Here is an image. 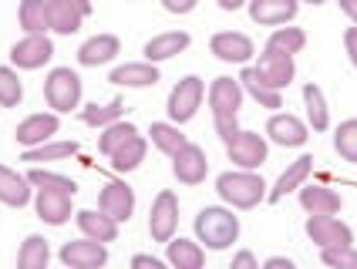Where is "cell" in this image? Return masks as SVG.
<instances>
[{
	"label": "cell",
	"mask_w": 357,
	"mask_h": 269,
	"mask_svg": "<svg viewBox=\"0 0 357 269\" xmlns=\"http://www.w3.org/2000/svg\"><path fill=\"white\" fill-rule=\"evenodd\" d=\"M196 236L199 243H206V249H226L239 239V219L229 209L219 206H206L196 215Z\"/></svg>",
	"instance_id": "obj_1"
},
{
	"label": "cell",
	"mask_w": 357,
	"mask_h": 269,
	"mask_svg": "<svg viewBox=\"0 0 357 269\" xmlns=\"http://www.w3.org/2000/svg\"><path fill=\"white\" fill-rule=\"evenodd\" d=\"M216 192L222 195V202H229L233 209H253L266 199V185L257 172L239 169V172H222L216 178Z\"/></svg>",
	"instance_id": "obj_2"
},
{
	"label": "cell",
	"mask_w": 357,
	"mask_h": 269,
	"mask_svg": "<svg viewBox=\"0 0 357 269\" xmlns=\"http://www.w3.org/2000/svg\"><path fill=\"white\" fill-rule=\"evenodd\" d=\"M44 98L54 112H71L81 101V77L71 68H54L44 81Z\"/></svg>",
	"instance_id": "obj_3"
},
{
	"label": "cell",
	"mask_w": 357,
	"mask_h": 269,
	"mask_svg": "<svg viewBox=\"0 0 357 269\" xmlns=\"http://www.w3.org/2000/svg\"><path fill=\"white\" fill-rule=\"evenodd\" d=\"M226 152H229V162L239 165V169H259L266 162V138L257 132H243L239 128L229 141H226Z\"/></svg>",
	"instance_id": "obj_4"
},
{
	"label": "cell",
	"mask_w": 357,
	"mask_h": 269,
	"mask_svg": "<svg viewBox=\"0 0 357 269\" xmlns=\"http://www.w3.org/2000/svg\"><path fill=\"white\" fill-rule=\"evenodd\" d=\"M199 105H202V77L189 75L182 77L176 88H172V95H169V118L182 125V121H189V118L199 112Z\"/></svg>",
	"instance_id": "obj_5"
},
{
	"label": "cell",
	"mask_w": 357,
	"mask_h": 269,
	"mask_svg": "<svg viewBox=\"0 0 357 269\" xmlns=\"http://www.w3.org/2000/svg\"><path fill=\"white\" fill-rule=\"evenodd\" d=\"M176 226H178V202L176 195L169 192H159L155 202H152V212H149V236L155 243H169L176 236Z\"/></svg>",
	"instance_id": "obj_6"
},
{
	"label": "cell",
	"mask_w": 357,
	"mask_h": 269,
	"mask_svg": "<svg viewBox=\"0 0 357 269\" xmlns=\"http://www.w3.org/2000/svg\"><path fill=\"white\" fill-rule=\"evenodd\" d=\"M51 58H54V44H51L47 34H27V38H20L17 44L10 47V61H14V68H24V71L44 68Z\"/></svg>",
	"instance_id": "obj_7"
},
{
	"label": "cell",
	"mask_w": 357,
	"mask_h": 269,
	"mask_svg": "<svg viewBox=\"0 0 357 269\" xmlns=\"http://www.w3.org/2000/svg\"><path fill=\"white\" fill-rule=\"evenodd\" d=\"M61 263L71 269H98L108 263V249H105V243L98 239H75V243H64L61 246Z\"/></svg>",
	"instance_id": "obj_8"
},
{
	"label": "cell",
	"mask_w": 357,
	"mask_h": 269,
	"mask_svg": "<svg viewBox=\"0 0 357 269\" xmlns=\"http://www.w3.org/2000/svg\"><path fill=\"white\" fill-rule=\"evenodd\" d=\"M206 172H209V158H206V152H202L199 145H192V141H185V145L172 155V175H176L182 185H199V182L206 178Z\"/></svg>",
	"instance_id": "obj_9"
},
{
	"label": "cell",
	"mask_w": 357,
	"mask_h": 269,
	"mask_svg": "<svg viewBox=\"0 0 357 269\" xmlns=\"http://www.w3.org/2000/svg\"><path fill=\"white\" fill-rule=\"evenodd\" d=\"M239 105H243V84L233 81V77H216L213 88H209V108H213V118H236Z\"/></svg>",
	"instance_id": "obj_10"
},
{
	"label": "cell",
	"mask_w": 357,
	"mask_h": 269,
	"mask_svg": "<svg viewBox=\"0 0 357 269\" xmlns=\"http://www.w3.org/2000/svg\"><path fill=\"white\" fill-rule=\"evenodd\" d=\"M307 236L310 243H317L320 249L324 246H344V243H354V232L351 226H344L334 215H310L307 219Z\"/></svg>",
	"instance_id": "obj_11"
},
{
	"label": "cell",
	"mask_w": 357,
	"mask_h": 269,
	"mask_svg": "<svg viewBox=\"0 0 357 269\" xmlns=\"http://www.w3.org/2000/svg\"><path fill=\"white\" fill-rule=\"evenodd\" d=\"M98 209L105 215H112L115 222H128L132 212H135V192L125 182H108L98 195Z\"/></svg>",
	"instance_id": "obj_12"
},
{
	"label": "cell",
	"mask_w": 357,
	"mask_h": 269,
	"mask_svg": "<svg viewBox=\"0 0 357 269\" xmlns=\"http://www.w3.org/2000/svg\"><path fill=\"white\" fill-rule=\"evenodd\" d=\"M209 51H213L219 61H226V64H246V61L257 54V51H253V40L246 38V34H239V31H222V34H216V38L209 40Z\"/></svg>",
	"instance_id": "obj_13"
},
{
	"label": "cell",
	"mask_w": 357,
	"mask_h": 269,
	"mask_svg": "<svg viewBox=\"0 0 357 269\" xmlns=\"http://www.w3.org/2000/svg\"><path fill=\"white\" fill-rule=\"evenodd\" d=\"M71 199H75V195L58 192V189H38L34 209H38V215L47 226H64V222L71 219Z\"/></svg>",
	"instance_id": "obj_14"
},
{
	"label": "cell",
	"mask_w": 357,
	"mask_h": 269,
	"mask_svg": "<svg viewBox=\"0 0 357 269\" xmlns=\"http://www.w3.org/2000/svg\"><path fill=\"white\" fill-rule=\"evenodd\" d=\"M297 0H250V17L266 27H280L297 17Z\"/></svg>",
	"instance_id": "obj_15"
},
{
	"label": "cell",
	"mask_w": 357,
	"mask_h": 269,
	"mask_svg": "<svg viewBox=\"0 0 357 269\" xmlns=\"http://www.w3.org/2000/svg\"><path fill=\"white\" fill-rule=\"evenodd\" d=\"M266 134H270V141H277L283 148H297L307 141V125L297 115H273L266 121Z\"/></svg>",
	"instance_id": "obj_16"
},
{
	"label": "cell",
	"mask_w": 357,
	"mask_h": 269,
	"mask_svg": "<svg viewBox=\"0 0 357 269\" xmlns=\"http://www.w3.org/2000/svg\"><path fill=\"white\" fill-rule=\"evenodd\" d=\"M257 68H259V75L266 77L273 88H280V91L294 81V71H297V68H294V54H280V51H270V47L259 54Z\"/></svg>",
	"instance_id": "obj_17"
},
{
	"label": "cell",
	"mask_w": 357,
	"mask_h": 269,
	"mask_svg": "<svg viewBox=\"0 0 357 269\" xmlns=\"http://www.w3.org/2000/svg\"><path fill=\"white\" fill-rule=\"evenodd\" d=\"M58 128H61L58 115H31L17 125L14 138H17V145H24V148H34V145H40V141H47Z\"/></svg>",
	"instance_id": "obj_18"
},
{
	"label": "cell",
	"mask_w": 357,
	"mask_h": 269,
	"mask_svg": "<svg viewBox=\"0 0 357 269\" xmlns=\"http://www.w3.org/2000/svg\"><path fill=\"white\" fill-rule=\"evenodd\" d=\"M88 17L75 0H47V24L54 34H75L81 20Z\"/></svg>",
	"instance_id": "obj_19"
},
{
	"label": "cell",
	"mask_w": 357,
	"mask_h": 269,
	"mask_svg": "<svg viewBox=\"0 0 357 269\" xmlns=\"http://www.w3.org/2000/svg\"><path fill=\"white\" fill-rule=\"evenodd\" d=\"M121 51V40L115 34H95L91 40H84L78 47V61L84 68H98V64H108Z\"/></svg>",
	"instance_id": "obj_20"
},
{
	"label": "cell",
	"mask_w": 357,
	"mask_h": 269,
	"mask_svg": "<svg viewBox=\"0 0 357 269\" xmlns=\"http://www.w3.org/2000/svg\"><path fill=\"white\" fill-rule=\"evenodd\" d=\"M239 84H243V91H250V95L257 98L263 108H283V95H280V88H273L266 77L259 75V68H243Z\"/></svg>",
	"instance_id": "obj_21"
},
{
	"label": "cell",
	"mask_w": 357,
	"mask_h": 269,
	"mask_svg": "<svg viewBox=\"0 0 357 269\" xmlns=\"http://www.w3.org/2000/svg\"><path fill=\"white\" fill-rule=\"evenodd\" d=\"M112 84H121V88H149L159 81V68L152 61H135V64H121L112 71L108 77Z\"/></svg>",
	"instance_id": "obj_22"
},
{
	"label": "cell",
	"mask_w": 357,
	"mask_h": 269,
	"mask_svg": "<svg viewBox=\"0 0 357 269\" xmlns=\"http://www.w3.org/2000/svg\"><path fill=\"white\" fill-rule=\"evenodd\" d=\"M300 206L310 215H337L340 212V195L327 185H303L300 189Z\"/></svg>",
	"instance_id": "obj_23"
},
{
	"label": "cell",
	"mask_w": 357,
	"mask_h": 269,
	"mask_svg": "<svg viewBox=\"0 0 357 269\" xmlns=\"http://www.w3.org/2000/svg\"><path fill=\"white\" fill-rule=\"evenodd\" d=\"M189 47V34L185 31H165V34H155V38L145 44V61H165V58H176Z\"/></svg>",
	"instance_id": "obj_24"
},
{
	"label": "cell",
	"mask_w": 357,
	"mask_h": 269,
	"mask_svg": "<svg viewBox=\"0 0 357 269\" xmlns=\"http://www.w3.org/2000/svg\"><path fill=\"white\" fill-rule=\"evenodd\" d=\"M0 202L3 206H27L31 202V182L27 175H17L14 169L0 165Z\"/></svg>",
	"instance_id": "obj_25"
},
{
	"label": "cell",
	"mask_w": 357,
	"mask_h": 269,
	"mask_svg": "<svg viewBox=\"0 0 357 269\" xmlns=\"http://www.w3.org/2000/svg\"><path fill=\"white\" fill-rule=\"evenodd\" d=\"M78 226L84 236H91V239H98V243H115V236H119V222H115L112 215H105L101 209L78 212Z\"/></svg>",
	"instance_id": "obj_26"
},
{
	"label": "cell",
	"mask_w": 357,
	"mask_h": 269,
	"mask_svg": "<svg viewBox=\"0 0 357 269\" xmlns=\"http://www.w3.org/2000/svg\"><path fill=\"white\" fill-rule=\"evenodd\" d=\"M310 169H314V158H310V155H303V158H297V162H294V165H290V169H287V172H283V175L277 178V185L270 189V195H266V199H270V202H280V199H283L287 192H294V189H300V185L307 182V175H310Z\"/></svg>",
	"instance_id": "obj_27"
},
{
	"label": "cell",
	"mask_w": 357,
	"mask_h": 269,
	"mask_svg": "<svg viewBox=\"0 0 357 269\" xmlns=\"http://www.w3.org/2000/svg\"><path fill=\"white\" fill-rule=\"evenodd\" d=\"M108 158H112V169H115V172H121V175L132 172V169H139L142 158H145V138L135 132L132 138H125V141H121V145L108 155Z\"/></svg>",
	"instance_id": "obj_28"
},
{
	"label": "cell",
	"mask_w": 357,
	"mask_h": 269,
	"mask_svg": "<svg viewBox=\"0 0 357 269\" xmlns=\"http://www.w3.org/2000/svg\"><path fill=\"white\" fill-rule=\"evenodd\" d=\"M169 246V263L178 269H199L202 263H206V252H202V246L199 243H192V239H169L165 243Z\"/></svg>",
	"instance_id": "obj_29"
},
{
	"label": "cell",
	"mask_w": 357,
	"mask_h": 269,
	"mask_svg": "<svg viewBox=\"0 0 357 269\" xmlns=\"http://www.w3.org/2000/svg\"><path fill=\"white\" fill-rule=\"evenodd\" d=\"M51 259V246L44 236H27L20 243V252H17V266L20 269H44Z\"/></svg>",
	"instance_id": "obj_30"
},
{
	"label": "cell",
	"mask_w": 357,
	"mask_h": 269,
	"mask_svg": "<svg viewBox=\"0 0 357 269\" xmlns=\"http://www.w3.org/2000/svg\"><path fill=\"white\" fill-rule=\"evenodd\" d=\"M17 20L27 34H44V31H51V24H47V0H20Z\"/></svg>",
	"instance_id": "obj_31"
},
{
	"label": "cell",
	"mask_w": 357,
	"mask_h": 269,
	"mask_svg": "<svg viewBox=\"0 0 357 269\" xmlns=\"http://www.w3.org/2000/svg\"><path fill=\"white\" fill-rule=\"evenodd\" d=\"M303 105H307V121L314 132H324L331 125V115H327V101H324V91L317 84H303Z\"/></svg>",
	"instance_id": "obj_32"
},
{
	"label": "cell",
	"mask_w": 357,
	"mask_h": 269,
	"mask_svg": "<svg viewBox=\"0 0 357 269\" xmlns=\"http://www.w3.org/2000/svg\"><path fill=\"white\" fill-rule=\"evenodd\" d=\"M121 115H125L121 98L108 101V105H84V108H81V121H84V125H95V128H105V125L119 121Z\"/></svg>",
	"instance_id": "obj_33"
},
{
	"label": "cell",
	"mask_w": 357,
	"mask_h": 269,
	"mask_svg": "<svg viewBox=\"0 0 357 269\" xmlns=\"http://www.w3.org/2000/svg\"><path fill=\"white\" fill-rule=\"evenodd\" d=\"M149 134H152V145H155L159 152H165V155H176L178 148L189 141V138L178 132L176 125H169V121H152V132Z\"/></svg>",
	"instance_id": "obj_34"
},
{
	"label": "cell",
	"mask_w": 357,
	"mask_h": 269,
	"mask_svg": "<svg viewBox=\"0 0 357 269\" xmlns=\"http://www.w3.org/2000/svg\"><path fill=\"white\" fill-rule=\"evenodd\" d=\"M303 44H307V34L300 27H277L266 40V47L280 51V54H297V51H303Z\"/></svg>",
	"instance_id": "obj_35"
},
{
	"label": "cell",
	"mask_w": 357,
	"mask_h": 269,
	"mask_svg": "<svg viewBox=\"0 0 357 269\" xmlns=\"http://www.w3.org/2000/svg\"><path fill=\"white\" fill-rule=\"evenodd\" d=\"M78 152L75 141H40L34 148H24V162H54V158H68Z\"/></svg>",
	"instance_id": "obj_36"
},
{
	"label": "cell",
	"mask_w": 357,
	"mask_h": 269,
	"mask_svg": "<svg viewBox=\"0 0 357 269\" xmlns=\"http://www.w3.org/2000/svg\"><path fill=\"white\" fill-rule=\"evenodd\" d=\"M27 182H31L34 189H58V192H68V195L78 192L75 178L58 175V172H47V169H31V172H27Z\"/></svg>",
	"instance_id": "obj_37"
},
{
	"label": "cell",
	"mask_w": 357,
	"mask_h": 269,
	"mask_svg": "<svg viewBox=\"0 0 357 269\" xmlns=\"http://www.w3.org/2000/svg\"><path fill=\"white\" fill-rule=\"evenodd\" d=\"M334 148L344 162H354L357 165V118H347L340 121L337 134H334Z\"/></svg>",
	"instance_id": "obj_38"
},
{
	"label": "cell",
	"mask_w": 357,
	"mask_h": 269,
	"mask_svg": "<svg viewBox=\"0 0 357 269\" xmlns=\"http://www.w3.org/2000/svg\"><path fill=\"white\" fill-rule=\"evenodd\" d=\"M139 132V128H135V125H132V121H112V125H105V134H101L98 138V148L105 155H112L115 152V148H119L121 141H125V138H132V134Z\"/></svg>",
	"instance_id": "obj_39"
},
{
	"label": "cell",
	"mask_w": 357,
	"mask_h": 269,
	"mask_svg": "<svg viewBox=\"0 0 357 269\" xmlns=\"http://www.w3.org/2000/svg\"><path fill=\"white\" fill-rule=\"evenodd\" d=\"M24 98V84L14 68H0V105L3 108H17Z\"/></svg>",
	"instance_id": "obj_40"
},
{
	"label": "cell",
	"mask_w": 357,
	"mask_h": 269,
	"mask_svg": "<svg viewBox=\"0 0 357 269\" xmlns=\"http://www.w3.org/2000/svg\"><path fill=\"white\" fill-rule=\"evenodd\" d=\"M320 259L334 269H357V249L351 243H344V246H324Z\"/></svg>",
	"instance_id": "obj_41"
},
{
	"label": "cell",
	"mask_w": 357,
	"mask_h": 269,
	"mask_svg": "<svg viewBox=\"0 0 357 269\" xmlns=\"http://www.w3.org/2000/svg\"><path fill=\"white\" fill-rule=\"evenodd\" d=\"M233 269H259V263H257V256H253L250 249H243V252L233 256Z\"/></svg>",
	"instance_id": "obj_42"
},
{
	"label": "cell",
	"mask_w": 357,
	"mask_h": 269,
	"mask_svg": "<svg viewBox=\"0 0 357 269\" xmlns=\"http://www.w3.org/2000/svg\"><path fill=\"white\" fill-rule=\"evenodd\" d=\"M162 7H165L169 14H189V10L196 7V0H162Z\"/></svg>",
	"instance_id": "obj_43"
},
{
	"label": "cell",
	"mask_w": 357,
	"mask_h": 269,
	"mask_svg": "<svg viewBox=\"0 0 357 269\" xmlns=\"http://www.w3.org/2000/svg\"><path fill=\"white\" fill-rule=\"evenodd\" d=\"M344 47H347V54H351V61H354V68H357V24L354 27H347V34H344Z\"/></svg>",
	"instance_id": "obj_44"
},
{
	"label": "cell",
	"mask_w": 357,
	"mask_h": 269,
	"mask_svg": "<svg viewBox=\"0 0 357 269\" xmlns=\"http://www.w3.org/2000/svg\"><path fill=\"white\" fill-rule=\"evenodd\" d=\"M132 266H135V269H162V259H155V256H145V252H142V256H135V259H132Z\"/></svg>",
	"instance_id": "obj_45"
},
{
	"label": "cell",
	"mask_w": 357,
	"mask_h": 269,
	"mask_svg": "<svg viewBox=\"0 0 357 269\" xmlns=\"http://www.w3.org/2000/svg\"><path fill=\"white\" fill-rule=\"evenodd\" d=\"M266 269H294V263L287 256H273V259H266Z\"/></svg>",
	"instance_id": "obj_46"
},
{
	"label": "cell",
	"mask_w": 357,
	"mask_h": 269,
	"mask_svg": "<svg viewBox=\"0 0 357 269\" xmlns=\"http://www.w3.org/2000/svg\"><path fill=\"white\" fill-rule=\"evenodd\" d=\"M340 10H344V14L357 24V0H340Z\"/></svg>",
	"instance_id": "obj_47"
},
{
	"label": "cell",
	"mask_w": 357,
	"mask_h": 269,
	"mask_svg": "<svg viewBox=\"0 0 357 269\" xmlns=\"http://www.w3.org/2000/svg\"><path fill=\"white\" fill-rule=\"evenodd\" d=\"M216 3L222 7V10H239V7H243L246 0H216Z\"/></svg>",
	"instance_id": "obj_48"
},
{
	"label": "cell",
	"mask_w": 357,
	"mask_h": 269,
	"mask_svg": "<svg viewBox=\"0 0 357 269\" xmlns=\"http://www.w3.org/2000/svg\"><path fill=\"white\" fill-rule=\"evenodd\" d=\"M75 3H78V7L84 10V14H91V0H75Z\"/></svg>",
	"instance_id": "obj_49"
},
{
	"label": "cell",
	"mask_w": 357,
	"mask_h": 269,
	"mask_svg": "<svg viewBox=\"0 0 357 269\" xmlns=\"http://www.w3.org/2000/svg\"><path fill=\"white\" fill-rule=\"evenodd\" d=\"M307 3H314V7H317V3H327V0H307Z\"/></svg>",
	"instance_id": "obj_50"
}]
</instances>
